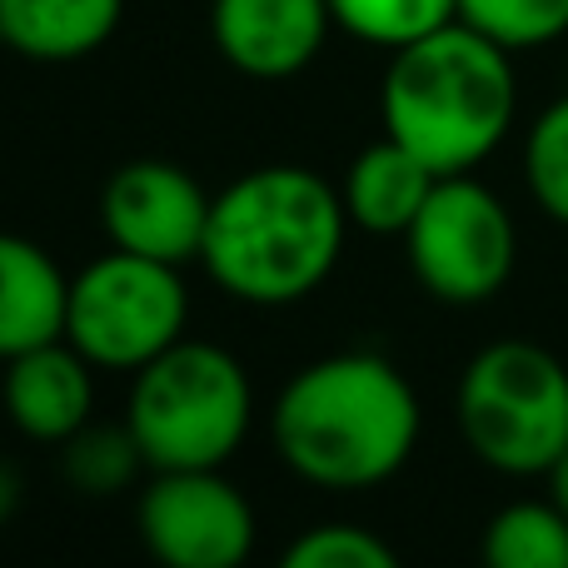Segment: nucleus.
<instances>
[{"instance_id":"1","label":"nucleus","mask_w":568,"mask_h":568,"mask_svg":"<svg viewBox=\"0 0 568 568\" xmlns=\"http://www.w3.org/2000/svg\"><path fill=\"white\" fill-rule=\"evenodd\" d=\"M275 449L320 489H374L409 464L419 399L384 354H329L294 374L275 399Z\"/></svg>"},{"instance_id":"2","label":"nucleus","mask_w":568,"mask_h":568,"mask_svg":"<svg viewBox=\"0 0 568 568\" xmlns=\"http://www.w3.org/2000/svg\"><path fill=\"white\" fill-rule=\"evenodd\" d=\"M349 210L324 175L265 165L215 195L200 265L245 304H294L339 265Z\"/></svg>"},{"instance_id":"3","label":"nucleus","mask_w":568,"mask_h":568,"mask_svg":"<svg viewBox=\"0 0 568 568\" xmlns=\"http://www.w3.org/2000/svg\"><path fill=\"white\" fill-rule=\"evenodd\" d=\"M509 55L464 20L389 50L379 90L384 135L409 145L434 175H474L504 145L519 110Z\"/></svg>"},{"instance_id":"4","label":"nucleus","mask_w":568,"mask_h":568,"mask_svg":"<svg viewBox=\"0 0 568 568\" xmlns=\"http://www.w3.org/2000/svg\"><path fill=\"white\" fill-rule=\"evenodd\" d=\"M255 389L245 364L205 339H180L135 369L125 424L155 469H220L245 444Z\"/></svg>"},{"instance_id":"5","label":"nucleus","mask_w":568,"mask_h":568,"mask_svg":"<svg viewBox=\"0 0 568 568\" xmlns=\"http://www.w3.org/2000/svg\"><path fill=\"white\" fill-rule=\"evenodd\" d=\"M459 434L489 469L534 479L568 449V369L534 339H494L459 374Z\"/></svg>"},{"instance_id":"6","label":"nucleus","mask_w":568,"mask_h":568,"mask_svg":"<svg viewBox=\"0 0 568 568\" xmlns=\"http://www.w3.org/2000/svg\"><path fill=\"white\" fill-rule=\"evenodd\" d=\"M190 294L180 265L110 250L70 280L65 339L100 369H145L185 339Z\"/></svg>"},{"instance_id":"7","label":"nucleus","mask_w":568,"mask_h":568,"mask_svg":"<svg viewBox=\"0 0 568 568\" xmlns=\"http://www.w3.org/2000/svg\"><path fill=\"white\" fill-rule=\"evenodd\" d=\"M409 270L434 300L484 304L509 284L519 230L504 200L469 175H444L404 235Z\"/></svg>"},{"instance_id":"8","label":"nucleus","mask_w":568,"mask_h":568,"mask_svg":"<svg viewBox=\"0 0 568 568\" xmlns=\"http://www.w3.org/2000/svg\"><path fill=\"white\" fill-rule=\"evenodd\" d=\"M135 529L160 568H245L255 554V509L220 469H155Z\"/></svg>"},{"instance_id":"9","label":"nucleus","mask_w":568,"mask_h":568,"mask_svg":"<svg viewBox=\"0 0 568 568\" xmlns=\"http://www.w3.org/2000/svg\"><path fill=\"white\" fill-rule=\"evenodd\" d=\"M215 200L200 190L190 170L170 160H130L100 190V225L110 235V250L180 265L200 260Z\"/></svg>"},{"instance_id":"10","label":"nucleus","mask_w":568,"mask_h":568,"mask_svg":"<svg viewBox=\"0 0 568 568\" xmlns=\"http://www.w3.org/2000/svg\"><path fill=\"white\" fill-rule=\"evenodd\" d=\"M334 26L329 0H215L210 36L215 50L255 80H290L324 50Z\"/></svg>"},{"instance_id":"11","label":"nucleus","mask_w":568,"mask_h":568,"mask_svg":"<svg viewBox=\"0 0 568 568\" xmlns=\"http://www.w3.org/2000/svg\"><path fill=\"white\" fill-rule=\"evenodd\" d=\"M6 414L26 439L40 444H65L75 429L90 424L95 409V379H90V359L70 339L40 344L30 354L6 359Z\"/></svg>"},{"instance_id":"12","label":"nucleus","mask_w":568,"mask_h":568,"mask_svg":"<svg viewBox=\"0 0 568 568\" xmlns=\"http://www.w3.org/2000/svg\"><path fill=\"white\" fill-rule=\"evenodd\" d=\"M70 280L26 235L0 230V359L65 339Z\"/></svg>"},{"instance_id":"13","label":"nucleus","mask_w":568,"mask_h":568,"mask_svg":"<svg viewBox=\"0 0 568 568\" xmlns=\"http://www.w3.org/2000/svg\"><path fill=\"white\" fill-rule=\"evenodd\" d=\"M439 180L444 175H434L409 145L384 135V140H374L369 150L354 155L339 195H344V210H349V225L369 230V235H399L404 240Z\"/></svg>"},{"instance_id":"14","label":"nucleus","mask_w":568,"mask_h":568,"mask_svg":"<svg viewBox=\"0 0 568 568\" xmlns=\"http://www.w3.org/2000/svg\"><path fill=\"white\" fill-rule=\"evenodd\" d=\"M125 0H0V45L60 65L100 50L115 36Z\"/></svg>"},{"instance_id":"15","label":"nucleus","mask_w":568,"mask_h":568,"mask_svg":"<svg viewBox=\"0 0 568 568\" xmlns=\"http://www.w3.org/2000/svg\"><path fill=\"white\" fill-rule=\"evenodd\" d=\"M484 568H568V514L554 499L509 504L479 544Z\"/></svg>"},{"instance_id":"16","label":"nucleus","mask_w":568,"mask_h":568,"mask_svg":"<svg viewBox=\"0 0 568 568\" xmlns=\"http://www.w3.org/2000/svg\"><path fill=\"white\" fill-rule=\"evenodd\" d=\"M334 26L379 50H399L459 20V0H329Z\"/></svg>"},{"instance_id":"17","label":"nucleus","mask_w":568,"mask_h":568,"mask_svg":"<svg viewBox=\"0 0 568 568\" xmlns=\"http://www.w3.org/2000/svg\"><path fill=\"white\" fill-rule=\"evenodd\" d=\"M60 469H65V479L75 484L80 494H120L140 469H150V464H145V454H140L130 424L125 429H95V424H85V429H75L65 439Z\"/></svg>"},{"instance_id":"18","label":"nucleus","mask_w":568,"mask_h":568,"mask_svg":"<svg viewBox=\"0 0 568 568\" xmlns=\"http://www.w3.org/2000/svg\"><path fill=\"white\" fill-rule=\"evenodd\" d=\"M459 20L504 50H539L568 36V0H459Z\"/></svg>"},{"instance_id":"19","label":"nucleus","mask_w":568,"mask_h":568,"mask_svg":"<svg viewBox=\"0 0 568 568\" xmlns=\"http://www.w3.org/2000/svg\"><path fill=\"white\" fill-rule=\"evenodd\" d=\"M524 175L544 215L568 230V95L534 120L524 140Z\"/></svg>"},{"instance_id":"20","label":"nucleus","mask_w":568,"mask_h":568,"mask_svg":"<svg viewBox=\"0 0 568 568\" xmlns=\"http://www.w3.org/2000/svg\"><path fill=\"white\" fill-rule=\"evenodd\" d=\"M280 568H399V554L359 524H320L280 554Z\"/></svg>"},{"instance_id":"21","label":"nucleus","mask_w":568,"mask_h":568,"mask_svg":"<svg viewBox=\"0 0 568 568\" xmlns=\"http://www.w3.org/2000/svg\"><path fill=\"white\" fill-rule=\"evenodd\" d=\"M16 509H20V474L0 459V524H6Z\"/></svg>"},{"instance_id":"22","label":"nucleus","mask_w":568,"mask_h":568,"mask_svg":"<svg viewBox=\"0 0 568 568\" xmlns=\"http://www.w3.org/2000/svg\"><path fill=\"white\" fill-rule=\"evenodd\" d=\"M544 479H549V499L559 504V509L568 514V449L559 454V459H554V469L544 474Z\"/></svg>"}]
</instances>
